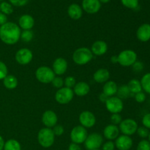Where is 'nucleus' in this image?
Wrapping results in <instances>:
<instances>
[{
    "label": "nucleus",
    "mask_w": 150,
    "mask_h": 150,
    "mask_svg": "<svg viewBox=\"0 0 150 150\" xmlns=\"http://www.w3.org/2000/svg\"><path fill=\"white\" fill-rule=\"evenodd\" d=\"M90 90L89 84L84 81H80L79 83H76L75 86L73 87V92L76 95L80 97L85 96L87 95Z\"/></svg>",
    "instance_id": "22"
},
{
    "label": "nucleus",
    "mask_w": 150,
    "mask_h": 150,
    "mask_svg": "<svg viewBox=\"0 0 150 150\" xmlns=\"http://www.w3.org/2000/svg\"><path fill=\"white\" fill-rule=\"evenodd\" d=\"M115 147V144L112 141H108L104 144H103L102 150H114Z\"/></svg>",
    "instance_id": "39"
},
{
    "label": "nucleus",
    "mask_w": 150,
    "mask_h": 150,
    "mask_svg": "<svg viewBox=\"0 0 150 150\" xmlns=\"http://www.w3.org/2000/svg\"><path fill=\"white\" fill-rule=\"evenodd\" d=\"M21 34V28L13 22H7L0 26V39L7 45H14L18 42Z\"/></svg>",
    "instance_id": "1"
},
{
    "label": "nucleus",
    "mask_w": 150,
    "mask_h": 150,
    "mask_svg": "<svg viewBox=\"0 0 150 150\" xmlns=\"http://www.w3.org/2000/svg\"><path fill=\"white\" fill-rule=\"evenodd\" d=\"M3 1V0H0V1Z\"/></svg>",
    "instance_id": "53"
},
{
    "label": "nucleus",
    "mask_w": 150,
    "mask_h": 150,
    "mask_svg": "<svg viewBox=\"0 0 150 150\" xmlns=\"http://www.w3.org/2000/svg\"><path fill=\"white\" fill-rule=\"evenodd\" d=\"M74 92L72 89L67 87H62L59 89L55 94V100L59 104H67L73 100Z\"/></svg>",
    "instance_id": "7"
},
{
    "label": "nucleus",
    "mask_w": 150,
    "mask_h": 150,
    "mask_svg": "<svg viewBox=\"0 0 150 150\" xmlns=\"http://www.w3.org/2000/svg\"><path fill=\"white\" fill-rule=\"evenodd\" d=\"M110 78V73L107 69L100 68L94 73L93 79L97 83H105Z\"/></svg>",
    "instance_id": "21"
},
{
    "label": "nucleus",
    "mask_w": 150,
    "mask_h": 150,
    "mask_svg": "<svg viewBox=\"0 0 150 150\" xmlns=\"http://www.w3.org/2000/svg\"><path fill=\"white\" fill-rule=\"evenodd\" d=\"M103 138L100 133H93L88 135L84 142V146L87 150L98 149L103 145Z\"/></svg>",
    "instance_id": "6"
},
{
    "label": "nucleus",
    "mask_w": 150,
    "mask_h": 150,
    "mask_svg": "<svg viewBox=\"0 0 150 150\" xmlns=\"http://www.w3.org/2000/svg\"><path fill=\"white\" fill-rule=\"evenodd\" d=\"M68 150H81V148L79 144L75 143H71L68 147Z\"/></svg>",
    "instance_id": "46"
},
{
    "label": "nucleus",
    "mask_w": 150,
    "mask_h": 150,
    "mask_svg": "<svg viewBox=\"0 0 150 150\" xmlns=\"http://www.w3.org/2000/svg\"><path fill=\"white\" fill-rule=\"evenodd\" d=\"M3 150H21V146L18 141L15 139H9L4 143Z\"/></svg>",
    "instance_id": "27"
},
{
    "label": "nucleus",
    "mask_w": 150,
    "mask_h": 150,
    "mask_svg": "<svg viewBox=\"0 0 150 150\" xmlns=\"http://www.w3.org/2000/svg\"><path fill=\"white\" fill-rule=\"evenodd\" d=\"M4 141L3 139V138L0 136V150H3L4 149Z\"/></svg>",
    "instance_id": "48"
},
{
    "label": "nucleus",
    "mask_w": 150,
    "mask_h": 150,
    "mask_svg": "<svg viewBox=\"0 0 150 150\" xmlns=\"http://www.w3.org/2000/svg\"><path fill=\"white\" fill-rule=\"evenodd\" d=\"M118 63L123 67L132 66L137 61V54L133 50H124L117 56Z\"/></svg>",
    "instance_id": "4"
},
{
    "label": "nucleus",
    "mask_w": 150,
    "mask_h": 150,
    "mask_svg": "<svg viewBox=\"0 0 150 150\" xmlns=\"http://www.w3.org/2000/svg\"><path fill=\"white\" fill-rule=\"evenodd\" d=\"M93 58V54L90 49L85 47L76 49L73 54V60L78 65H84Z\"/></svg>",
    "instance_id": "2"
},
{
    "label": "nucleus",
    "mask_w": 150,
    "mask_h": 150,
    "mask_svg": "<svg viewBox=\"0 0 150 150\" xmlns=\"http://www.w3.org/2000/svg\"><path fill=\"white\" fill-rule=\"evenodd\" d=\"M51 83H52L53 86L55 88L61 89V88H62L63 85H64V80L61 77H56L55 76V78L53 79Z\"/></svg>",
    "instance_id": "37"
},
{
    "label": "nucleus",
    "mask_w": 150,
    "mask_h": 150,
    "mask_svg": "<svg viewBox=\"0 0 150 150\" xmlns=\"http://www.w3.org/2000/svg\"><path fill=\"white\" fill-rule=\"evenodd\" d=\"M55 140V135L52 129L45 127L42 128L38 134V141L41 146L44 148H49L54 144Z\"/></svg>",
    "instance_id": "3"
},
{
    "label": "nucleus",
    "mask_w": 150,
    "mask_h": 150,
    "mask_svg": "<svg viewBox=\"0 0 150 150\" xmlns=\"http://www.w3.org/2000/svg\"><path fill=\"white\" fill-rule=\"evenodd\" d=\"M117 95H118V98L120 99H127V98L130 96L131 95V92H130V89H128V86L127 85H122V86H120L117 89Z\"/></svg>",
    "instance_id": "28"
},
{
    "label": "nucleus",
    "mask_w": 150,
    "mask_h": 150,
    "mask_svg": "<svg viewBox=\"0 0 150 150\" xmlns=\"http://www.w3.org/2000/svg\"><path fill=\"white\" fill-rule=\"evenodd\" d=\"M140 82L142 89H144L146 93L150 95V73H146L144 76H143Z\"/></svg>",
    "instance_id": "29"
},
{
    "label": "nucleus",
    "mask_w": 150,
    "mask_h": 150,
    "mask_svg": "<svg viewBox=\"0 0 150 150\" xmlns=\"http://www.w3.org/2000/svg\"><path fill=\"white\" fill-rule=\"evenodd\" d=\"M121 2L125 7L129 9L135 10L139 7V0H121Z\"/></svg>",
    "instance_id": "31"
},
{
    "label": "nucleus",
    "mask_w": 150,
    "mask_h": 150,
    "mask_svg": "<svg viewBox=\"0 0 150 150\" xmlns=\"http://www.w3.org/2000/svg\"><path fill=\"white\" fill-rule=\"evenodd\" d=\"M108 98H109V97H108L106 95H105L103 92V93H101L100 95V96H99L100 100L101 102H103V103L106 102L107 100L108 99Z\"/></svg>",
    "instance_id": "47"
},
{
    "label": "nucleus",
    "mask_w": 150,
    "mask_h": 150,
    "mask_svg": "<svg viewBox=\"0 0 150 150\" xmlns=\"http://www.w3.org/2000/svg\"><path fill=\"white\" fill-rule=\"evenodd\" d=\"M114 144L119 150H130L133 146V140L130 136L122 135L117 137Z\"/></svg>",
    "instance_id": "15"
},
{
    "label": "nucleus",
    "mask_w": 150,
    "mask_h": 150,
    "mask_svg": "<svg viewBox=\"0 0 150 150\" xmlns=\"http://www.w3.org/2000/svg\"><path fill=\"white\" fill-rule=\"evenodd\" d=\"M88 136L87 130L83 126L79 125L73 127L70 133V139L72 142L77 144L84 143Z\"/></svg>",
    "instance_id": "8"
},
{
    "label": "nucleus",
    "mask_w": 150,
    "mask_h": 150,
    "mask_svg": "<svg viewBox=\"0 0 150 150\" xmlns=\"http://www.w3.org/2000/svg\"><path fill=\"white\" fill-rule=\"evenodd\" d=\"M79 122L83 127L90 128L93 127L96 123V118L90 111H83L79 115Z\"/></svg>",
    "instance_id": "12"
},
{
    "label": "nucleus",
    "mask_w": 150,
    "mask_h": 150,
    "mask_svg": "<svg viewBox=\"0 0 150 150\" xmlns=\"http://www.w3.org/2000/svg\"><path fill=\"white\" fill-rule=\"evenodd\" d=\"M99 1L100 3H104V4H105V3H108L110 0H99Z\"/></svg>",
    "instance_id": "50"
},
{
    "label": "nucleus",
    "mask_w": 150,
    "mask_h": 150,
    "mask_svg": "<svg viewBox=\"0 0 150 150\" xmlns=\"http://www.w3.org/2000/svg\"><path fill=\"white\" fill-rule=\"evenodd\" d=\"M148 138H149V142H150V132H149V136H148Z\"/></svg>",
    "instance_id": "51"
},
{
    "label": "nucleus",
    "mask_w": 150,
    "mask_h": 150,
    "mask_svg": "<svg viewBox=\"0 0 150 150\" xmlns=\"http://www.w3.org/2000/svg\"><path fill=\"white\" fill-rule=\"evenodd\" d=\"M111 62L114 63V64H116L117 62H118V59H117V56H113L111 58Z\"/></svg>",
    "instance_id": "49"
},
{
    "label": "nucleus",
    "mask_w": 150,
    "mask_h": 150,
    "mask_svg": "<svg viewBox=\"0 0 150 150\" xmlns=\"http://www.w3.org/2000/svg\"><path fill=\"white\" fill-rule=\"evenodd\" d=\"M137 150H150V142L147 140H142L137 146Z\"/></svg>",
    "instance_id": "36"
},
{
    "label": "nucleus",
    "mask_w": 150,
    "mask_h": 150,
    "mask_svg": "<svg viewBox=\"0 0 150 150\" xmlns=\"http://www.w3.org/2000/svg\"><path fill=\"white\" fill-rule=\"evenodd\" d=\"M128 89H130L132 94H136L139 92H142V86L141 84L140 81L138 79H132L127 83Z\"/></svg>",
    "instance_id": "26"
},
{
    "label": "nucleus",
    "mask_w": 150,
    "mask_h": 150,
    "mask_svg": "<svg viewBox=\"0 0 150 150\" xmlns=\"http://www.w3.org/2000/svg\"><path fill=\"white\" fill-rule=\"evenodd\" d=\"M101 7V3L99 0H83L82 8L89 14L98 13Z\"/></svg>",
    "instance_id": "13"
},
{
    "label": "nucleus",
    "mask_w": 150,
    "mask_h": 150,
    "mask_svg": "<svg viewBox=\"0 0 150 150\" xmlns=\"http://www.w3.org/2000/svg\"><path fill=\"white\" fill-rule=\"evenodd\" d=\"M35 76L40 83H51L53 79L55 78V73L50 67L42 66L37 69L35 72Z\"/></svg>",
    "instance_id": "5"
},
{
    "label": "nucleus",
    "mask_w": 150,
    "mask_h": 150,
    "mask_svg": "<svg viewBox=\"0 0 150 150\" xmlns=\"http://www.w3.org/2000/svg\"><path fill=\"white\" fill-rule=\"evenodd\" d=\"M7 22V18L6 16V15L3 14L2 13L0 12V25H3L5 23Z\"/></svg>",
    "instance_id": "45"
},
{
    "label": "nucleus",
    "mask_w": 150,
    "mask_h": 150,
    "mask_svg": "<svg viewBox=\"0 0 150 150\" xmlns=\"http://www.w3.org/2000/svg\"><path fill=\"white\" fill-rule=\"evenodd\" d=\"M135 100H136V102L139 103H144L146 100V95L143 92H140L139 93L135 94Z\"/></svg>",
    "instance_id": "40"
},
{
    "label": "nucleus",
    "mask_w": 150,
    "mask_h": 150,
    "mask_svg": "<svg viewBox=\"0 0 150 150\" xmlns=\"http://www.w3.org/2000/svg\"><path fill=\"white\" fill-rule=\"evenodd\" d=\"M33 59V54L32 51L28 48H21L16 54V60L19 64L26 65L28 64Z\"/></svg>",
    "instance_id": "11"
},
{
    "label": "nucleus",
    "mask_w": 150,
    "mask_h": 150,
    "mask_svg": "<svg viewBox=\"0 0 150 150\" xmlns=\"http://www.w3.org/2000/svg\"><path fill=\"white\" fill-rule=\"evenodd\" d=\"M10 4L16 7H22L26 5L28 3L29 0H9Z\"/></svg>",
    "instance_id": "41"
},
{
    "label": "nucleus",
    "mask_w": 150,
    "mask_h": 150,
    "mask_svg": "<svg viewBox=\"0 0 150 150\" xmlns=\"http://www.w3.org/2000/svg\"><path fill=\"white\" fill-rule=\"evenodd\" d=\"M103 135L104 137L108 140H114V139H117L120 135V129L117 125H108L104 128Z\"/></svg>",
    "instance_id": "20"
},
{
    "label": "nucleus",
    "mask_w": 150,
    "mask_h": 150,
    "mask_svg": "<svg viewBox=\"0 0 150 150\" xmlns=\"http://www.w3.org/2000/svg\"><path fill=\"white\" fill-rule=\"evenodd\" d=\"M107 110L111 114H120L123 110V102L118 97H110L105 102Z\"/></svg>",
    "instance_id": "10"
},
{
    "label": "nucleus",
    "mask_w": 150,
    "mask_h": 150,
    "mask_svg": "<svg viewBox=\"0 0 150 150\" xmlns=\"http://www.w3.org/2000/svg\"><path fill=\"white\" fill-rule=\"evenodd\" d=\"M19 27L23 30H31L35 25V20L30 15L25 14L20 17L18 20Z\"/></svg>",
    "instance_id": "18"
},
{
    "label": "nucleus",
    "mask_w": 150,
    "mask_h": 150,
    "mask_svg": "<svg viewBox=\"0 0 150 150\" xmlns=\"http://www.w3.org/2000/svg\"><path fill=\"white\" fill-rule=\"evenodd\" d=\"M7 67L4 62L0 61V80H3L7 76Z\"/></svg>",
    "instance_id": "35"
},
{
    "label": "nucleus",
    "mask_w": 150,
    "mask_h": 150,
    "mask_svg": "<svg viewBox=\"0 0 150 150\" xmlns=\"http://www.w3.org/2000/svg\"><path fill=\"white\" fill-rule=\"evenodd\" d=\"M94 150H100V149H94Z\"/></svg>",
    "instance_id": "52"
},
{
    "label": "nucleus",
    "mask_w": 150,
    "mask_h": 150,
    "mask_svg": "<svg viewBox=\"0 0 150 150\" xmlns=\"http://www.w3.org/2000/svg\"><path fill=\"white\" fill-rule=\"evenodd\" d=\"M68 16L73 20H79L81 18L83 11L82 8L77 4H72L67 9Z\"/></svg>",
    "instance_id": "23"
},
{
    "label": "nucleus",
    "mask_w": 150,
    "mask_h": 150,
    "mask_svg": "<svg viewBox=\"0 0 150 150\" xmlns=\"http://www.w3.org/2000/svg\"><path fill=\"white\" fill-rule=\"evenodd\" d=\"M142 124H143L144 127L147 129H150V113L144 116L142 118Z\"/></svg>",
    "instance_id": "42"
},
{
    "label": "nucleus",
    "mask_w": 150,
    "mask_h": 150,
    "mask_svg": "<svg viewBox=\"0 0 150 150\" xmlns=\"http://www.w3.org/2000/svg\"><path fill=\"white\" fill-rule=\"evenodd\" d=\"M76 83V79L73 76H67L64 81V84L65 85L66 87L70 88V89L74 87Z\"/></svg>",
    "instance_id": "33"
},
{
    "label": "nucleus",
    "mask_w": 150,
    "mask_h": 150,
    "mask_svg": "<svg viewBox=\"0 0 150 150\" xmlns=\"http://www.w3.org/2000/svg\"><path fill=\"white\" fill-rule=\"evenodd\" d=\"M139 127L137 122L133 119H126L122 120L120 124V131L125 136H132L136 133Z\"/></svg>",
    "instance_id": "9"
},
{
    "label": "nucleus",
    "mask_w": 150,
    "mask_h": 150,
    "mask_svg": "<svg viewBox=\"0 0 150 150\" xmlns=\"http://www.w3.org/2000/svg\"><path fill=\"white\" fill-rule=\"evenodd\" d=\"M67 62L64 58L59 57L54 60L53 63V71L55 73V75L61 76L65 73L67 70Z\"/></svg>",
    "instance_id": "16"
},
{
    "label": "nucleus",
    "mask_w": 150,
    "mask_h": 150,
    "mask_svg": "<svg viewBox=\"0 0 150 150\" xmlns=\"http://www.w3.org/2000/svg\"><path fill=\"white\" fill-rule=\"evenodd\" d=\"M4 86L8 89H14L18 86V79L13 75H7L3 79Z\"/></svg>",
    "instance_id": "25"
},
{
    "label": "nucleus",
    "mask_w": 150,
    "mask_h": 150,
    "mask_svg": "<svg viewBox=\"0 0 150 150\" xmlns=\"http://www.w3.org/2000/svg\"><path fill=\"white\" fill-rule=\"evenodd\" d=\"M53 132H54V135L57 136H60L63 134L64 133V127L62 125H55L54 127V129H53Z\"/></svg>",
    "instance_id": "43"
},
{
    "label": "nucleus",
    "mask_w": 150,
    "mask_h": 150,
    "mask_svg": "<svg viewBox=\"0 0 150 150\" xmlns=\"http://www.w3.org/2000/svg\"><path fill=\"white\" fill-rule=\"evenodd\" d=\"M132 66H133V70L136 73H139V72L142 71L144 69V64L142 62L136 61Z\"/></svg>",
    "instance_id": "44"
},
{
    "label": "nucleus",
    "mask_w": 150,
    "mask_h": 150,
    "mask_svg": "<svg viewBox=\"0 0 150 150\" xmlns=\"http://www.w3.org/2000/svg\"><path fill=\"white\" fill-rule=\"evenodd\" d=\"M57 121H58L57 115L54 111L48 110V111H45L42 114V122L46 127H48V128L54 127V126L57 125Z\"/></svg>",
    "instance_id": "14"
},
{
    "label": "nucleus",
    "mask_w": 150,
    "mask_h": 150,
    "mask_svg": "<svg viewBox=\"0 0 150 150\" xmlns=\"http://www.w3.org/2000/svg\"><path fill=\"white\" fill-rule=\"evenodd\" d=\"M0 11L4 15H10L13 13V8L11 4L7 1H2L0 4Z\"/></svg>",
    "instance_id": "30"
},
{
    "label": "nucleus",
    "mask_w": 150,
    "mask_h": 150,
    "mask_svg": "<svg viewBox=\"0 0 150 150\" xmlns=\"http://www.w3.org/2000/svg\"><path fill=\"white\" fill-rule=\"evenodd\" d=\"M108 51V45L106 42L103 40H97L92 44L91 51L93 54L97 56H102Z\"/></svg>",
    "instance_id": "19"
},
{
    "label": "nucleus",
    "mask_w": 150,
    "mask_h": 150,
    "mask_svg": "<svg viewBox=\"0 0 150 150\" xmlns=\"http://www.w3.org/2000/svg\"><path fill=\"white\" fill-rule=\"evenodd\" d=\"M34 38V33L31 30H23L21 34V38L24 42H30Z\"/></svg>",
    "instance_id": "32"
},
{
    "label": "nucleus",
    "mask_w": 150,
    "mask_h": 150,
    "mask_svg": "<svg viewBox=\"0 0 150 150\" xmlns=\"http://www.w3.org/2000/svg\"><path fill=\"white\" fill-rule=\"evenodd\" d=\"M137 133L139 136H140L142 139H145V138L148 137L149 134V129L146 128L145 127H139L137 129Z\"/></svg>",
    "instance_id": "34"
},
{
    "label": "nucleus",
    "mask_w": 150,
    "mask_h": 150,
    "mask_svg": "<svg viewBox=\"0 0 150 150\" xmlns=\"http://www.w3.org/2000/svg\"><path fill=\"white\" fill-rule=\"evenodd\" d=\"M136 37L141 42H147L150 40V24L144 23L141 25L136 32Z\"/></svg>",
    "instance_id": "17"
},
{
    "label": "nucleus",
    "mask_w": 150,
    "mask_h": 150,
    "mask_svg": "<svg viewBox=\"0 0 150 150\" xmlns=\"http://www.w3.org/2000/svg\"><path fill=\"white\" fill-rule=\"evenodd\" d=\"M111 121L112 122V125H120L122 120V117L120 115V114H112L111 117Z\"/></svg>",
    "instance_id": "38"
},
{
    "label": "nucleus",
    "mask_w": 150,
    "mask_h": 150,
    "mask_svg": "<svg viewBox=\"0 0 150 150\" xmlns=\"http://www.w3.org/2000/svg\"><path fill=\"white\" fill-rule=\"evenodd\" d=\"M118 89L117 84L113 81H108L105 83L103 86V93L106 95L108 97H113L114 95H116Z\"/></svg>",
    "instance_id": "24"
}]
</instances>
